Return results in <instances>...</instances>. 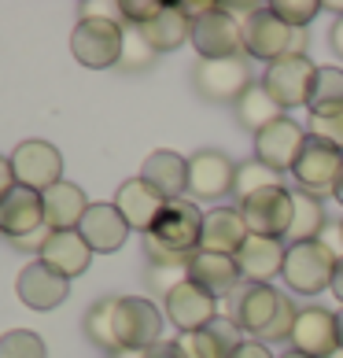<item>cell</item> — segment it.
Here are the masks:
<instances>
[{"label":"cell","mask_w":343,"mask_h":358,"mask_svg":"<svg viewBox=\"0 0 343 358\" xmlns=\"http://www.w3.org/2000/svg\"><path fill=\"white\" fill-rule=\"evenodd\" d=\"M203 215L192 200H170L155 222V229L144 236V255L152 266H189L200 251Z\"/></svg>","instance_id":"cell-1"},{"label":"cell","mask_w":343,"mask_h":358,"mask_svg":"<svg viewBox=\"0 0 343 358\" xmlns=\"http://www.w3.org/2000/svg\"><path fill=\"white\" fill-rule=\"evenodd\" d=\"M295 317L299 310L292 307V299L273 285H247L233 296V322L262 340H292Z\"/></svg>","instance_id":"cell-2"},{"label":"cell","mask_w":343,"mask_h":358,"mask_svg":"<svg viewBox=\"0 0 343 358\" xmlns=\"http://www.w3.org/2000/svg\"><path fill=\"white\" fill-rule=\"evenodd\" d=\"M336 262L340 255L325 241H310V244H288L284 255V285L299 292V296H318V292L333 288L336 277Z\"/></svg>","instance_id":"cell-3"},{"label":"cell","mask_w":343,"mask_h":358,"mask_svg":"<svg viewBox=\"0 0 343 358\" xmlns=\"http://www.w3.org/2000/svg\"><path fill=\"white\" fill-rule=\"evenodd\" d=\"M244 52L266 63H277L284 56H307V30H292L270 8H258L244 22Z\"/></svg>","instance_id":"cell-4"},{"label":"cell","mask_w":343,"mask_h":358,"mask_svg":"<svg viewBox=\"0 0 343 358\" xmlns=\"http://www.w3.org/2000/svg\"><path fill=\"white\" fill-rule=\"evenodd\" d=\"M122 45H126V26L118 19H78L74 34H71L74 59L92 71L118 67Z\"/></svg>","instance_id":"cell-5"},{"label":"cell","mask_w":343,"mask_h":358,"mask_svg":"<svg viewBox=\"0 0 343 358\" xmlns=\"http://www.w3.org/2000/svg\"><path fill=\"white\" fill-rule=\"evenodd\" d=\"M292 178H295V189L307 196H318V200L336 196V185L343 178V152L321 137H310L292 166Z\"/></svg>","instance_id":"cell-6"},{"label":"cell","mask_w":343,"mask_h":358,"mask_svg":"<svg viewBox=\"0 0 343 358\" xmlns=\"http://www.w3.org/2000/svg\"><path fill=\"white\" fill-rule=\"evenodd\" d=\"M236 210L247 222L251 236L284 241L288 229H292V215H295V192L284 189V185H273V189H262L255 196H247V200H240Z\"/></svg>","instance_id":"cell-7"},{"label":"cell","mask_w":343,"mask_h":358,"mask_svg":"<svg viewBox=\"0 0 343 358\" xmlns=\"http://www.w3.org/2000/svg\"><path fill=\"white\" fill-rule=\"evenodd\" d=\"M192 85L210 103H236L255 82L251 71H247V56H233V59H200L192 67Z\"/></svg>","instance_id":"cell-8"},{"label":"cell","mask_w":343,"mask_h":358,"mask_svg":"<svg viewBox=\"0 0 343 358\" xmlns=\"http://www.w3.org/2000/svg\"><path fill=\"white\" fill-rule=\"evenodd\" d=\"M115 336H118V348L152 351L155 343H163V314H159V307H155L152 299H140V296H118Z\"/></svg>","instance_id":"cell-9"},{"label":"cell","mask_w":343,"mask_h":358,"mask_svg":"<svg viewBox=\"0 0 343 358\" xmlns=\"http://www.w3.org/2000/svg\"><path fill=\"white\" fill-rule=\"evenodd\" d=\"M192 48L200 59H233L244 56V22L233 19L226 8H214L200 22H192Z\"/></svg>","instance_id":"cell-10"},{"label":"cell","mask_w":343,"mask_h":358,"mask_svg":"<svg viewBox=\"0 0 343 358\" xmlns=\"http://www.w3.org/2000/svg\"><path fill=\"white\" fill-rule=\"evenodd\" d=\"M314 74H318V67L310 63V56H284V59H277V63L266 67L262 89H266L284 111L288 108H307Z\"/></svg>","instance_id":"cell-11"},{"label":"cell","mask_w":343,"mask_h":358,"mask_svg":"<svg viewBox=\"0 0 343 358\" xmlns=\"http://www.w3.org/2000/svg\"><path fill=\"white\" fill-rule=\"evenodd\" d=\"M11 170H15V185H26L34 192H48L52 185L63 181V155L48 141H22L11 152Z\"/></svg>","instance_id":"cell-12"},{"label":"cell","mask_w":343,"mask_h":358,"mask_svg":"<svg viewBox=\"0 0 343 358\" xmlns=\"http://www.w3.org/2000/svg\"><path fill=\"white\" fill-rule=\"evenodd\" d=\"M292 351L307 358H333L340 351V314L325 307H302L292 329Z\"/></svg>","instance_id":"cell-13"},{"label":"cell","mask_w":343,"mask_h":358,"mask_svg":"<svg viewBox=\"0 0 343 358\" xmlns=\"http://www.w3.org/2000/svg\"><path fill=\"white\" fill-rule=\"evenodd\" d=\"M166 196L159 189H152L144 178H129L118 185V192H115V207H118V215H122L129 222V229H137L148 236L155 229V222H159V215L166 210Z\"/></svg>","instance_id":"cell-14"},{"label":"cell","mask_w":343,"mask_h":358,"mask_svg":"<svg viewBox=\"0 0 343 358\" xmlns=\"http://www.w3.org/2000/svg\"><path fill=\"white\" fill-rule=\"evenodd\" d=\"M307 141H310V134L299 122L281 118V122H273L270 129H262V134L255 137V159L262 166L284 174V170L295 166V159H299V152H302V144H307Z\"/></svg>","instance_id":"cell-15"},{"label":"cell","mask_w":343,"mask_h":358,"mask_svg":"<svg viewBox=\"0 0 343 358\" xmlns=\"http://www.w3.org/2000/svg\"><path fill=\"white\" fill-rule=\"evenodd\" d=\"M166 317L181 329V333H200V329H207L218 317V299L189 277V281L177 285L166 296Z\"/></svg>","instance_id":"cell-16"},{"label":"cell","mask_w":343,"mask_h":358,"mask_svg":"<svg viewBox=\"0 0 343 358\" xmlns=\"http://www.w3.org/2000/svg\"><path fill=\"white\" fill-rule=\"evenodd\" d=\"M244 329L233 317H214L200 333H181L177 348L184 351V358H233L244 348Z\"/></svg>","instance_id":"cell-17"},{"label":"cell","mask_w":343,"mask_h":358,"mask_svg":"<svg viewBox=\"0 0 343 358\" xmlns=\"http://www.w3.org/2000/svg\"><path fill=\"white\" fill-rule=\"evenodd\" d=\"M233 181H236V163L229 155L203 148L189 159V192L200 196V200H218V196L233 192Z\"/></svg>","instance_id":"cell-18"},{"label":"cell","mask_w":343,"mask_h":358,"mask_svg":"<svg viewBox=\"0 0 343 358\" xmlns=\"http://www.w3.org/2000/svg\"><path fill=\"white\" fill-rule=\"evenodd\" d=\"M37 229H45V196L15 185L4 200H0V233L11 241H22Z\"/></svg>","instance_id":"cell-19"},{"label":"cell","mask_w":343,"mask_h":358,"mask_svg":"<svg viewBox=\"0 0 343 358\" xmlns=\"http://www.w3.org/2000/svg\"><path fill=\"white\" fill-rule=\"evenodd\" d=\"M15 292H19V299L30 310H52V307H59V303L71 296V281L59 277L56 270H48L45 262L37 259V262H30V266H22Z\"/></svg>","instance_id":"cell-20"},{"label":"cell","mask_w":343,"mask_h":358,"mask_svg":"<svg viewBox=\"0 0 343 358\" xmlns=\"http://www.w3.org/2000/svg\"><path fill=\"white\" fill-rule=\"evenodd\" d=\"M189 277L203 292H210L214 299H226V296H236L240 288V266H236V255H218V251H196L192 262H189Z\"/></svg>","instance_id":"cell-21"},{"label":"cell","mask_w":343,"mask_h":358,"mask_svg":"<svg viewBox=\"0 0 343 358\" xmlns=\"http://www.w3.org/2000/svg\"><path fill=\"white\" fill-rule=\"evenodd\" d=\"M78 233L85 236V244L92 251H100V255H108V251H118L126 244L129 236V222L118 215L115 203H89L82 225H78Z\"/></svg>","instance_id":"cell-22"},{"label":"cell","mask_w":343,"mask_h":358,"mask_svg":"<svg viewBox=\"0 0 343 358\" xmlns=\"http://www.w3.org/2000/svg\"><path fill=\"white\" fill-rule=\"evenodd\" d=\"M284 241H270V236H247V244L236 251V266L251 285H270L277 273H284Z\"/></svg>","instance_id":"cell-23"},{"label":"cell","mask_w":343,"mask_h":358,"mask_svg":"<svg viewBox=\"0 0 343 358\" xmlns=\"http://www.w3.org/2000/svg\"><path fill=\"white\" fill-rule=\"evenodd\" d=\"M251 229H247V222L240 218V210L236 207H218L203 215V236H200V248L203 251H218V255H236Z\"/></svg>","instance_id":"cell-24"},{"label":"cell","mask_w":343,"mask_h":358,"mask_svg":"<svg viewBox=\"0 0 343 358\" xmlns=\"http://www.w3.org/2000/svg\"><path fill=\"white\" fill-rule=\"evenodd\" d=\"M41 262L48 270H56L59 277H78V273H85L89 270V262H92V248L85 244V236L78 233V229H67V233H52L45 248H41Z\"/></svg>","instance_id":"cell-25"},{"label":"cell","mask_w":343,"mask_h":358,"mask_svg":"<svg viewBox=\"0 0 343 358\" xmlns=\"http://www.w3.org/2000/svg\"><path fill=\"white\" fill-rule=\"evenodd\" d=\"M41 196H45V225L52 233H67V229H78V225H82L85 210H89V200H85V192L78 189V185L59 181Z\"/></svg>","instance_id":"cell-26"},{"label":"cell","mask_w":343,"mask_h":358,"mask_svg":"<svg viewBox=\"0 0 343 358\" xmlns=\"http://www.w3.org/2000/svg\"><path fill=\"white\" fill-rule=\"evenodd\" d=\"M140 178L152 189H159L166 200H184V192H189V159L177 152H152L144 159Z\"/></svg>","instance_id":"cell-27"},{"label":"cell","mask_w":343,"mask_h":358,"mask_svg":"<svg viewBox=\"0 0 343 358\" xmlns=\"http://www.w3.org/2000/svg\"><path fill=\"white\" fill-rule=\"evenodd\" d=\"M233 108H236V122H240L247 134H255V137L262 134V129H270L273 122H281V118H284V108L270 96L266 89H262V82H255L240 100L233 103Z\"/></svg>","instance_id":"cell-28"},{"label":"cell","mask_w":343,"mask_h":358,"mask_svg":"<svg viewBox=\"0 0 343 358\" xmlns=\"http://www.w3.org/2000/svg\"><path fill=\"white\" fill-rule=\"evenodd\" d=\"M140 30V37L148 41L155 52H174V48H181L184 41H192V22L184 19V11L177 8V4H166V11L159 19H152V22H144V26H137Z\"/></svg>","instance_id":"cell-29"},{"label":"cell","mask_w":343,"mask_h":358,"mask_svg":"<svg viewBox=\"0 0 343 358\" xmlns=\"http://www.w3.org/2000/svg\"><path fill=\"white\" fill-rule=\"evenodd\" d=\"M307 111H310V118H333L343 111V71L340 67H318Z\"/></svg>","instance_id":"cell-30"},{"label":"cell","mask_w":343,"mask_h":358,"mask_svg":"<svg viewBox=\"0 0 343 358\" xmlns=\"http://www.w3.org/2000/svg\"><path fill=\"white\" fill-rule=\"evenodd\" d=\"M325 233V207L318 196H307V192H295V215H292V229H288L284 241L288 244H310V241H321Z\"/></svg>","instance_id":"cell-31"},{"label":"cell","mask_w":343,"mask_h":358,"mask_svg":"<svg viewBox=\"0 0 343 358\" xmlns=\"http://www.w3.org/2000/svg\"><path fill=\"white\" fill-rule=\"evenodd\" d=\"M115 307H118V296H108V299L92 303L89 314H85V336H89V343H96V348H103L108 355L122 351V348H118V336H115Z\"/></svg>","instance_id":"cell-32"},{"label":"cell","mask_w":343,"mask_h":358,"mask_svg":"<svg viewBox=\"0 0 343 358\" xmlns=\"http://www.w3.org/2000/svg\"><path fill=\"white\" fill-rule=\"evenodd\" d=\"M273 185H284L281 174L270 166H262L258 159H247V163L236 166V181H233V192H236V200H247V196H255L262 189H273Z\"/></svg>","instance_id":"cell-33"},{"label":"cell","mask_w":343,"mask_h":358,"mask_svg":"<svg viewBox=\"0 0 343 358\" xmlns=\"http://www.w3.org/2000/svg\"><path fill=\"white\" fill-rule=\"evenodd\" d=\"M155 52L148 41L140 37L137 26H126V45H122V59H118V71H126V74H140V71H148L152 63H155Z\"/></svg>","instance_id":"cell-34"},{"label":"cell","mask_w":343,"mask_h":358,"mask_svg":"<svg viewBox=\"0 0 343 358\" xmlns=\"http://www.w3.org/2000/svg\"><path fill=\"white\" fill-rule=\"evenodd\" d=\"M45 355H48L45 340L30 329H11V333L0 336V358H45Z\"/></svg>","instance_id":"cell-35"},{"label":"cell","mask_w":343,"mask_h":358,"mask_svg":"<svg viewBox=\"0 0 343 358\" xmlns=\"http://www.w3.org/2000/svg\"><path fill=\"white\" fill-rule=\"evenodd\" d=\"M270 11H273L281 22L292 26V30H307V26L318 19L321 4H318V0H273Z\"/></svg>","instance_id":"cell-36"},{"label":"cell","mask_w":343,"mask_h":358,"mask_svg":"<svg viewBox=\"0 0 343 358\" xmlns=\"http://www.w3.org/2000/svg\"><path fill=\"white\" fill-rule=\"evenodd\" d=\"M118 11H122L126 26H144V22L159 19L163 11H166V4H159V0H122Z\"/></svg>","instance_id":"cell-37"},{"label":"cell","mask_w":343,"mask_h":358,"mask_svg":"<svg viewBox=\"0 0 343 358\" xmlns=\"http://www.w3.org/2000/svg\"><path fill=\"white\" fill-rule=\"evenodd\" d=\"M148 281H152V288H159L163 296H170L177 285L189 281V266H152L148 270Z\"/></svg>","instance_id":"cell-38"},{"label":"cell","mask_w":343,"mask_h":358,"mask_svg":"<svg viewBox=\"0 0 343 358\" xmlns=\"http://www.w3.org/2000/svg\"><path fill=\"white\" fill-rule=\"evenodd\" d=\"M310 137H321V141L333 144V148L343 152V111L333 115V118H310Z\"/></svg>","instance_id":"cell-39"},{"label":"cell","mask_w":343,"mask_h":358,"mask_svg":"<svg viewBox=\"0 0 343 358\" xmlns=\"http://www.w3.org/2000/svg\"><path fill=\"white\" fill-rule=\"evenodd\" d=\"M177 8L184 11V19H189V22H200V19L210 15L218 4H210V0H184V4H177Z\"/></svg>","instance_id":"cell-40"},{"label":"cell","mask_w":343,"mask_h":358,"mask_svg":"<svg viewBox=\"0 0 343 358\" xmlns=\"http://www.w3.org/2000/svg\"><path fill=\"white\" fill-rule=\"evenodd\" d=\"M15 189V170H11V159H4L0 155V200Z\"/></svg>","instance_id":"cell-41"},{"label":"cell","mask_w":343,"mask_h":358,"mask_svg":"<svg viewBox=\"0 0 343 358\" xmlns=\"http://www.w3.org/2000/svg\"><path fill=\"white\" fill-rule=\"evenodd\" d=\"M148 358H184V351L177 348V340L174 343H155V348L148 351Z\"/></svg>","instance_id":"cell-42"},{"label":"cell","mask_w":343,"mask_h":358,"mask_svg":"<svg viewBox=\"0 0 343 358\" xmlns=\"http://www.w3.org/2000/svg\"><path fill=\"white\" fill-rule=\"evenodd\" d=\"M233 358H273V355H270L266 343H244V348L236 351Z\"/></svg>","instance_id":"cell-43"},{"label":"cell","mask_w":343,"mask_h":358,"mask_svg":"<svg viewBox=\"0 0 343 358\" xmlns=\"http://www.w3.org/2000/svg\"><path fill=\"white\" fill-rule=\"evenodd\" d=\"M328 45H333V52L343 59V15L333 22V30H328Z\"/></svg>","instance_id":"cell-44"},{"label":"cell","mask_w":343,"mask_h":358,"mask_svg":"<svg viewBox=\"0 0 343 358\" xmlns=\"http://www.w3.org/2000/svg\"><path fill=\"white\" fill-rule=\"evenodd\" d=\"M333 296L343 303V259L336 262V277H333Z\"/></svg>","instance_id":"cell-45"},{"label":"cell","mask_w":343,"mask_h":358,"mask_svg":"<svg viewBox=\"0 0 343 358\" xmlns=\"http://www.w3.org/2000/svg\"><path fill=\"white\" fill-rule=\"evenodd\" d=\"M111 358H148V351H129V348H122V351H115Z\"/></svg>","instance_id":"cell-46"},{"label":"cell","mask_w":343,"mask_h":358,"mask_svg":"<svg viewBox=\"0 0 343 358\" xmlns=\"http://www.w3.org/2000/svg\"><path fill=\"white\" fill-rule=\"evenodd\" d=\"M336 200L343 203V178H340V185H336Z\"/></svg>","instance_id":"cell-47"},{"label":"cell","mask_w":343,"mask_h":358,"mask_svg":"<svg viewBox=\"0 0 343 358\" xmlns=\"http://www.w3.org/2000/svg\"><path fill=\"white\" fill-rule=\"evenodd\" d=\"M340 348H343V310H340Z\"/></svg>","instance_id":"cell-48"},{"label":"cell","mask_w":343,"mask_h":358,"mask_svg":"<svg viewBox=\"0 0 343 358\" xmlns=\"http://www.w3.org/2000/svg\"><path fill=\"white\" fill-rule=\"evenodd\" d=\"M281 358H307V355H299V351H288V355H281Z\"/></svg>","instance_id":"cell-49"},{"label":"cell","mask_w":343,"mask_h":358,"mask_svg":"<svg viewBox=\"0 0 343 358\" xmlns=\"http://www.w3.org/2000/svg\"><path fill=\"white\" fill-rule=\"evenodd\" d=\"M340 244H343V222H340Z\"/></svg>","instance_id":"cell-50"}]
</instances>
